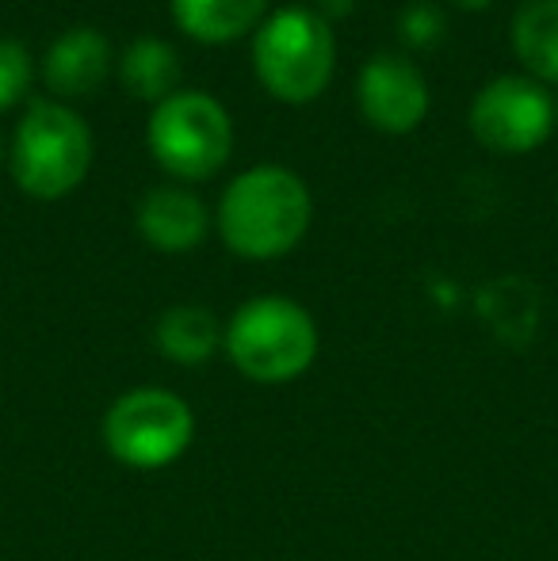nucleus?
Segmentation results:
<instances>
[{
	"label": "nucleus",
	"instance_id": "12",
	"mask_svg": "<svg viewBox=\"0 0 558 561\" xmlns=\"http://www.w3.org/2000/svg\"><path fill=\"white\" fill-rule=\"evenodd\" d=\"M153 347L176 367H203L223 352V325L207 306H169L153 321Z\"/></svg>",
	"mask_w": 558,
	"mask_h": 561
},
{
	"label": "nucleus",
	"instance_id": "1",
	"mask_svg": "<svg viewBox=\"0 0 558 561\" xmlns=\"http://www.w3.org/2000/svg\"><path fill=\"white\" fill-rule=\"evenodd\" d=\"M218 237L241 260H280L303 244L314 222V195L287 164H253L218 199Z\"/></svg>",
	"mask_w": 558,
	"mask_h": 561
},
{
	"label": "nucleus",
	"instance_id": "11",
	"mask_svg": "<svg viewBox=\"0 0 558 561\" xmlns=\"http://www.w3.org/2000/svg\"><path fill=\"white\" fill-rule=\"evenodd\" d=\"M169 12L192 43L226 46L269 20V0H169Z\"/></svg>",
	"mask_w": 558,
	"mask_h": 561
},
{
	"label": "nucleus",
	"instance_id": "10",
	"mask_svg": "<svg viewBox=\"0 0 558 561\" xmlns=\"http://www.w3.org/2000/svg\"><path fill=\"white\" fill-rule=\"evenodd\" d=\"M135 226L149 249L180 256V252H192L207 241L210 210L184 184H164V187H149L141 195L135 210Z\"/></svg>",
	"mask_w": 558,
	"mask_h": 561
},
{
	"label": "nucleus",
	"instance_id": "17",
	"mask_svg": "<svg viewBox=\"0 0 558 561\" xmlns=\"http://www.w3.org/2000/svg\"><path fill=\"white\" fill-rule=\"evenodd\" d=\"M352 8H356V0H318V4H314V12H318L321 20L333 23V20H344Z\"/></svg>",
	"mask_w": 558,
	"mask_h": 561
},
{
	"label": "nucleus",
	"instance_id": "8",
	"mask_svg": "<svg viewBox=\"0 0 558 561\" xmlns=\"http://www.w3.org/2000/svg\"><path fill=\"white\" fill-rule=\"evenodd\" d=\"M429 81L402 54H375L356 77V107L375 130L410 134L429 118Z\"/></svg>",
	"mask_w": 558,
	"mask_h": 561
},
{
	"label": "nucleus",
	"instance_id": "3",
	"mask_svg": "<svg viewBox=\"0 0 558 561\" xmlns=\"http://www.w3.org/2000/svg\"><path fill=\"white\" fill-rule=\"evenodd\" d=\"M96 157V141L69 104L43 96L31 100L8 141V172L27 199L58 203L84 184Z\"/></svg>",
	"mask_w": 558,
	"mask_h": 561
},
{
	"label": "nucleus",
	"instance_id": "13",
	"mask_svg": "<svg viewBox=\"0 0 558 561\" xmlns=\"http://www.w3.org/2000/svg\"><path fill=\"white\" fill-rule=\"evenodd\" d=\"M509 43L524 77L558 84V0H521L509 20Z\"/></svg>",
	"mask_w": 558,
	"mask_h": 561
},
{
	"label": "nucleus",
	"instance_id": "2",
	"mask_svg": "<svg viewBox=\"0 0 558 561\" xmlns=\"http://www.w3.org/2000/svg\"><path fill=\"white\" fill-rule=\"evenodd\" d=\"M223 352L246 382L287 386L314 367L321 333L303 302L287 295H257L223 325Z\"/></svg>",
	"mask_w": 558,
	"mask_h": 561
},
{
	"label": "nucleus",
	"instance_id": "18",
	"mask_svg": "<svg viewBox=\"0 0 558 561\" xmlns=\"http://www.w3.org/2000/svg\"><path fill=\"white\" fill-rule=\"evenodd\" d=\"M455 8H463V12H486V8L493 4V0H452Z\"/></svg>",
	"mask_w": 558,
	"mask_h": 561
},
{
	"label": "nucleus",
	"instance_id": "15",
	"mask_svg": "<svg viewBox=\"0 0 558 561\" xmlns=\"http://www.w3.org/2000/svg\"><path fill=\"white\" fill-rule=\"evenodd\" d=\"M31 77H35V66H31L27 46L20 38H0V112H8L27 96Z\"/></svg>",
	"mask_w": 558,
	"mask_h": 561
},
{
	"label": "nucleus",
	"instance_id": "14",
	"mask_svg": "<svg viewBox=\"0 0 558 561\" xmlns=\"http://www.w3.org/2000/svg\"><path fill=\"white\" fill-rule=\"evenodd\" d=\"M119 84L141 104H161L172 92H180V54L172 43L157 35H141L119 54Z\"/></svg>",
	"mask_w": 558,
	"mask_h": 561
},
{
	"label": "nucleus",
	"instance_id": "19",
	"mask_svg": "<svg viewBox=\"0 0 558 561\" xmlns=\"http://www.w3.org/2000/svg\"><path fill=\"white\" fill-rule=\"evenodd\" d=\"M8 161V146H4V138H0V164Z\"/></svg>",
	"mask_w": 558,
	"mask_h": 561
},
{
	"label": "nucleus",
	"instance_id": "16",
	"mask_svg": "<svg viewBox=\"0 0 558 561\" xmlns=\"http://www.w3.org/2000/svg\"><path fill=\"white\" fill-rule=\"evenodd\" d=\"M444 31H447V20L432 0H413V4H406L402 12H398V35H402L413 50L436 46L440 38H444Z\"/></svg>",
	"mask_w": 558,
	"mask_h": 561
},
{
	"label": "nucleus",
	"instance_id": "20",
	"mask_svg": "<svg viewBox=\"0 0 558 561\" xmlns=\"http://www.w3.org/2000/svg\"><path fill=\"white\" fill-rule=\"evenodd\" d=\"M555 123H558V96H555Z\"/></svg>",
	"mask_w": 558,
	"mask_h": 561
},
{
	"label": "nucleus",
	"instance_id": "5",
	"mask_svg": "<svg viewBox=\"0 0 558 561\" xmlns=\"http://www.w3.org/2000/svg\"><path fill=\"white\" fill-rule=\"evenodd\" d=\"M107 455L135 473L169 470L195 444V413L169 386L123 390L100 421Z\"/></svg>",
	"mask_w": 558,
	"mask_h": 561
},
{
	"label": "nucleus",
	"instance_id": "6",
	"mask_svg": "<svg viewBox=\"0 0 558 561\" xmlns=\"http://www.w3.org/2000/svg\"><path fill=\"white\" fill-rule=\"evenodd\" d=\"M146 149L172 180L203 184L218 176L234 153L230 112L207 92H172L169 100L153 104L146 118Z\"/></svg>",
	"mask_w": 558,
	"mask_h": 561
},
{
	"label": "nucleus",
	"instance_id": "7",
	"mask_svg": "<svg viewBox=\"0 0 558 561\" xmlns=\"http://www.w3.org/2000/svg\"><path fill=\"white\" fill-rule=\"evenodd\" d=\"M555 130V96L524 73H501L478 89L470 134L490 153L521 157L539 149Z\"/></svg>",
	"mask_w": 558,
	"mask_h": 561
},
{
	"label": "nucleus",
	"instance_id": "9",
	"mask_svg": "<svg viewBox=\"0 0 558 561\" xmlns=\"http://www.w3.org/2000/svg\"><path fill=\"white\" fill-rule=\"evenodd\" d=\"M112 61L115 50L107 43V35H100L96 27H69L66 35H58L46 46L43 84L58 104L92 96L112 73Z\"/></svg>",
	"mask_w": 558,
	"mask_h": 561
},
{
	"label": "nucleus",
	"instance_id": "4",
	"mask_svg": "<svg viewBox=\"0 0 558 561\" xmlns=\"http://www.w3.org/2000/svg\"><path fill=\"white\" fill-rule=\"evenodd\" d=\"M337 69L333 23L314 8L287 4L253 31V73L280 104H310L329 89Z\"/></svg>",
	"mask_w": 558,
	"mask_h": 561
}]
</instances>
